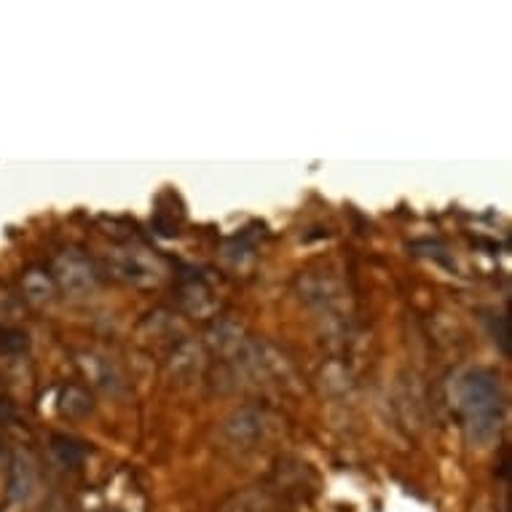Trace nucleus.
Masks as SVG:
<instances>
[{"label":"nucleus","mask_w":512,"mask_h":512,"mask_svg":"<svg viewBox=\"0 0 512 512\" xmlns=\"http://www.w3.org/2000/svg\"><path fill=\"white\" fill-rule=\"evenodd\" d=\"M62 413H68V416H73V419H78V416H86V413L92 411V400H89V395H86L84 389L78 387H68L65 392H62Z\"/></svg>","instance_id":"39448f33"},{"label":"nucleus","mask_w":512,"mask_h":512,"mask_svg":"<svg viewBox=\"0 0 512 512\" xmlns=\"http://www.w3.org/2000/svg\"><path fill=\"white\" fill-rule=\"evenodd\" d=\"M27 346H30L27 333L9 328V325H0V354H22L27 352Z\"/></svg>","instance_id":"423d86ee"},{"label":"nucleus","mask_w":512,"mask_h":512,"mask_svg":"<svg viewBox=\"0 0 512 512\" xmlns=\"http://www.w3.org/2000/svg\"><path fill=\"white\" fill-rule=\"evenodd\" d=\"M51 451H54V456L59 459V464H65V467H78L86 456L84 445L76 443V440L68 435L51 437Z\"/></svg>","instance_id":"20e7f679"},{"label":"nucleus","mask_w":512,"mask_h":512,"mask_svg":"<svg viewBox=\"0 0 512 512\" xmlns=\"http://www.w3.org/2000/svg\"><path fill=\"white\" fill-rule=\"evenodd\" d=\"M35 488V470L25 456H14L9 467V499L11 502H27Z\"/></svg>","instance_id":"7ed1b4c3"},{"label":"nucleus","mask_w":512,"mask_h":512,"mask_svg":"<svg viewBox=\"0 0 512 512\" xmlns=\"http://www.w3.org/2000/svg\"><path fill=\"white\" fill-rule=\"evenodd\" d=\"M57 279L70 293H84L94 287V274L81 255H65L57 261Z\"/></svg>","instance_id":"f03ea898"},{"label":"nucleus","mask_w":512,"mask_h":512,"mask_svg":"<svg viewBox=\"0 0 512 512\" xmlns=\"http://www.w3.org/2000/svg\"><path fill=\"white\" fill-rule=\"evenodd\" d=\"M459 405H462L472 443H491L499 432V421H502L499 378L488 370H470L459 387Z\"/></svg>","instance_id":"f257e3e1"}]
</instances>
